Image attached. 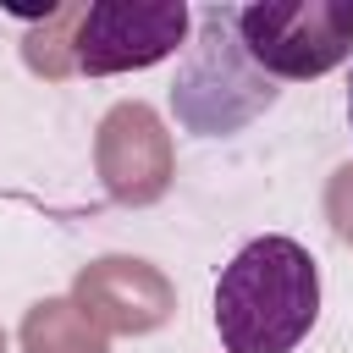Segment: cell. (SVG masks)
Masks as SVG:
<instances>
[{"label":"cell","instance_id":"1","mask_svg":"<svg viewBox=\"0 0 353 353\" xmlns=\"http://www.w3.org/2000/svg\"><path fill=\"white\" fill-rule=\"evenodd\" d=\"M320 320V265L298 237L265 232L215 276L221 353H292Z\"/></svg>","mask_w":353,"mask_h":353},{"label":"cell","instance_id":"2","mask_svg":"<svg viewBox=\"0 0 353 353\" xmlns=\"http://www.w3.org/2000/svg\"><path fill=\"white\" fill-rule=\"evenodd\" d=\"M281 99V83H270L237 33V6H204L193 11V39L182 50L176 83H171V116L193 138H226L265 116Z\"/></svg>","mask_w":353,"mask_h":353},{"label":"cell","instance_id":"3","mask_svg":"<svg viewBox=\"0 0 353 353\" xmlns=\"http://www.w3.org/2000/svg\"><path fill=\"white\" fill-rule=\"evenodd\" d=\"M237 33L270 83H309L353 55V0L237 6Z\"/></svg>","mask_w":353,"mask_h":353},{"label":"cell","instance_id":"4","mask_svg":"<svg viewBox=\"0 0 353 353\" xmlns=\"http://www.w3.org/2000/svg\"><path fill=\"white\" fill-rule=\"evenodd\" d=\"M193 39V11L182 0H99L77 17L72 66L88 77L143 72Z\"/></svg>","mask_w":353,"mask_h":353},{"label":"cell","instance_id":"5","mask_svg":"<svg viewBox=\"0 0 353 353\" xmlns=\"http://www.w3.org/2000/svg\"><path fill=\"white\" fill-rule=\"evenodd\" d=\"M347 127H353V77H347Z\"/></svg>","mask_w":353,"mask_h":353}]
</instances>
